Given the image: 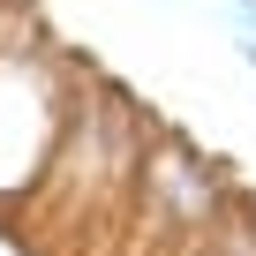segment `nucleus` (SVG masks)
I'll return each mask as SVG.
<instances>
[{"instance_id": "obj_1", "label": "nucleus", "mask_w": 256, "mask_h": 256, "mask_svg": "<svg viewBox=\"0 0 256 256\" xmlns=\"http://www.w3.org/2000/svg\"><path fill=\"white\" fill-rule=\"evenodd\" d=\"M68 83H76V60H53L38 30L23 46H0V204H30V188L46 181L76 106Z\"/></svg>"}, {"instance_id": "obj_2", "label": "nucleus", "mask_w": 256, "mask_h": 256, "mask_svg": "<svg viewBox=\"0 0 256 256\" xmlns=\"http://www.w3.org/2000/svg\"><path fill=\"white\" fill-rule=\"evenodd\" d=\"M188 256H256V234H248V218H241V211H226V218H218Z\"/></svg>"}, {"instance_id": "obj_3", "label": "nucleus", "mask_w": 256, "mask_h": 256, "mask_svg": "<svg viewBox=\"0 0 256 256\" xmlns=\"http://www.w3.org/2000/svg\"><path fill=\"white\" fill-rule=\"evenodd\" d=\"M234 60H241L248 76H256V30H241V38H234Z\"/></svg>"}, {"instance_id": "obj_4", "label": "nucleus", "mask_w": 256, "mask_h": 256, "mask_svg": "<svg viewBox=\"0 0 256 256\" xmlns=\"http://www.w3.org/2000/svg\"><path fill=\"white\" fill-rule=\"evenodd\" d=\"M234 23H241V30H256V0H234Z\"/></svg>"}]
</instances>
